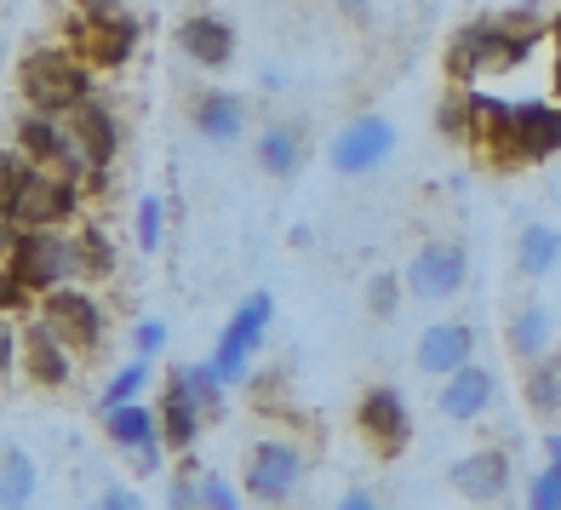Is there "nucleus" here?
I'll list each match as a JSON object with an SVG mask.
<instances>
[{
    "label": "nucleus",
    "instance_id": "obj_1",
    "mask_svg": "<svg viewBox=\"0 0 561 510\" xmlns=\"http://www.w3.org/2000/svg\"><path fill=\"white\" fill-rule=\"evenodd\" d=\"M81 213V184L35 167L23 149H0V218L12 229H64Z\"/></svg>",
    "mask_w": 561,
    "mask_h": 510
},
{
    "label": "nucleus",
    "instance_id": "obj_2",
    "mask_svg": "<svg viewBox=\"0 0 561 510\" xmlns=\"http://www.w3.org/2000/svg\"><path fill=\"white\" fill-rule=\"evenodd\" d=\"M550 30H539L533 18H522V23H465V30L453 35V46H447V75L458 87H470L476 75H499V69H510V64H522L533 46H539Z\"/></svg>",
    "mask_w": 561,
    "mask_h": 510
},
{
    "label": "nucleus",
    "instance_id": "obj_3",
    "mask_svg": "<svg viewBox=\"0 0 561 510\" xmlns=\"http://www.w3.org/2000/svg\"><path fill=\"white\" fill-rule=\"evenodd\" d=\"M7 270L30 293L69 287L75 275H81V236H69V229H18V241L7 252Z\"/></svg>",
    "mask_w": 561,
    "mask_h": 510
},
{
    "label": "nucleus",
    "instance_id": "obj_4",
    "mask_svg": "<svg viewBox=\"0 0 561 510\" xmlns=\"http://www.w3.org/2000/svg\"><path fill=\"white\" fill-rule=\"evenodd\" d=\"M18 87L30 98V110L41 115H75L92 98V69L75 58V53H30L18 69Z\"/></svg>",
    "mask_w": 561,
    "mask_h": 510
},
{
    "label": "nucleus",
    "instance_id": "obj_5",
    "mask_svg": "<svg viewBox=\"0 0 561 510\" xmlns=\"http://www.w3.org/2000/svg\"><path fill=\"white\" fill-rule=\"evenodd\" d=\"M18 149L30 156L35 167H46V172H64V178H75V184H92V161H87V149H81V138H75V126H69V115H41V110H30L18 121Z\"/></svg>",
    "mask_w": 561,
    "mask_h": 510
},
{
    "label": "nucleus",
    "instance_id": "obj_6",
    "mask_svg": "<svg viewBox=\"0 0 561 510\" xmlns=\"http://www.w3.org/2000/svg\"><path fill=\"white\" fill-rule=\"evenodd\" d=\"M270 321H275V298L270 293H247V304L236 316L224 321V333H218V344H213V373L224 378L229 390L247 378V367H252V355L264 350V333H270Z\"/></svg>",
    "mask_w": 561,
    "mask_h": 510
},
{
    "label": "nucleus",
    "instance_id": "obj_7",
    "mask_svg": "<svg viewBox=\"0 0 561 510\" xmlns=\"http://www.w3.org/2000/svg\"><path fill=\"white\" fill-rule=\"evenodd\" d=\"M401 282H407V293H413L419 304H447L470 282V252L458 241H424L413 259H407Z\"/></svg>",
    "mask_w": 561,
    "mask_h": 510
},
{
    "label": "nucleus",
    "instance_id": "obj_8",
    "mask_svg": "<svg viewBox=\"0 0 561 510\" xmlns=\"http://www.w3.org/2000/svg\"><path fill=\"white\" fill-rule=\"evenodd\" d=\"M138 18L126 12H81L69 23V41H75V58H81L87 69H121L126 58L138 53Z\"/></svg>",
    "mask_w": 561,
    "mask_h": 510
},
{
    "label": "nucleus",
    "instance_id": "obj_9",
    "mask_svg": "<svg viewBox=\"0 0 561 510\" xmlns=\"http://www.w3.org/2000/svg\"><path fill=\"white\" fill-rule=\"evenodd\" d=\"M304 481V453L298 442H280V437H264L252 442L247 453V499L259 505H287Z\"/></svg>",
    "mask_w": 561,
    "mask_h": 510
},
{
    "label": "nucleus",
    "instance_id": "obj_10",
    "mask_svg": "<svg viewBox=\"0 0 561 510\" xmlns=\"http://www.w3.org/2000/svg\"><path fill=\"white\" fill-rule=\"evenodd\" d=\"M41 321L69 344V350H98L104 344V304L81 287H53L41 293Z\"/></svg>",
    "mask_w": 561,
    "mask_h": 510
},
{
    "label": "nucleus",
    "instance_id": "obj_11",
    "mask_svg": "<svg viewBox=\"0 0 561 510\" xmlns=\"http://www.w3.org/2000/svg\"><path fill=\"white\" fill-rule=\"evenodd\" d=\"M156 413H161V442L178 447V453H190L195 437H201V419H207V401H201V390H195L190 362L167 367V385H161Z\"/></svg>",
    "mask_w": 561,
    "mask_h": 510
},
{
    "label": "nucleus",
    "instance_id": "obj_12",
    "mask_svg": "<svg viewBox=\"0 0 561 510\" xmlns=\"http://www.w3.org/2000/svg\"><path fill=\"white\" fill-rule=\"evenodd\" d=\"M355 424H362V437L378 453H401L407 442H413V407H407V396L396 385L362 390V401H355Z\"/></svg>",
    "mask_w": 561,
    "mask_h": 510
},
{
    "label": "nucleus",
    "instance_id": "obj_13",
    "mask_svg": "<svg viewBox=\"0 0 561 510\" xmlns=\"http://www.w3.org/2000/svg\"><path fill=\"white\" fill-rule=\"evenodd\" d=\"M390 149H396V126L385 115H355V121L339 126V138H333V167L344 178H362V172L385 167Z\"/></svg>",
    "mask_w": 561,
    "mask_h": 510
},
{
    "label": "nucleus",
    "instance_id": "obj_14",
    "mask_svg": "<svg viewBox=\"0 0 561 510\" xmlns=\"http://www.w3.org/2000/svg\"><path fill=\"white\" fill-rule=\"evenodd\" d=\"M447 481L458 494H465L470 505H499L510 494V481H516V465H510V453L504 447H476L465 458H453V471Z\"/></svg>",
    "mask_w": 561,
    "mask_h": 510
},
{
    "label": "nucleus",
    "instance_id": "obj_15",
    "mask_svg": "<svg viewBox=\"0 0 561 510\" xmlns=\"http://www.w3.org/2000/svg\"><path fill=\"white\" fill-rule=\"evenodd\" d=\"M413 362H419L424 378H453L458 367L476 362V327L470 321H430L419 333Z\"/></svg>",
    "mask_w": 561,
    "mask_h": 510
},
{
    "label": "nucleus",
    "instance_id": "obj_16",
    "mask_svg": "<svg viewBox=\"0 0 561 510\" xmlns=\"http://www.w3.org/2000/svg\"><path fill=\"white\" fill-rule=\"evenodd\" d=\"M493 401H499V378L488 367H458L453 378H442V390H436V413L453 419V424H476V419H488L493 413Z\"/></svg>",
    "mask_w": 561,
    "mask_h": 510
},
{
    "label": "nucleus",
    "instance_id": "obj_17",
    "mask_svg": "<svg viewBox=\"0 0 561 510\" xmlns=\"http://www.w3.org/2000/svg\"><path fill=\"white\" fill-rule=\"evenodd\" d=\"M69 126H75V138H81L92 172H98L92 184H104L110 167H115V156H121V115L104 104V98H87V104L69 115Z\"/></svg>",
    "mask_w": 561,
    "mask_h": 510
},
{
    "label": "nucleus",
    "instance_id": "obj_18",
    "mask_svg": "<svg viewBox=\"0 0 561 510\" xmlns=\"http://www.w3.org/2000/svg\"><path fill=\"white\" fill-rule=\"evenodd\" d=\"M178 46H184V58L201 64V69L236 64V30H229V18H213V12H190L178 23Z\"/></svg>",
    "mask_w": 561,
    "mask_h": 510
},
{
    "label": "nucleus",
    "instance_id": "obj_19",
    "mask_svg": "<svg viewBox=\"0 0 561 510\" xmlns=\"http://www.w3.org/2000/svg\"><path fill=\"white\" fill-rule=\"evenodd\" d=\"M190 126L207 144H236L247 133V98L241 92H229V87H207L190 104Z\"/></svg>",
    "mask_w": 561,
    "mask_h": 510
},
{
    "label": "nucleus",
    "instance_id": "obj_20",
    "mask_svg": "<svg viewBox=\"0 0 561 510\" xmlns=\"http://www.w3.org/2000/svg\"><path fill=\"white\" fill-rule=\"evenodd\" d=\"M18 362H23V373H30L35 385H46V390H53V385H69V373H75L69 344H64L46 321H35L30 333H23V355H18Z\"/></svg>",
    "mask_w": 561,
    "mask_h": 510
},
{
    "label": "nucleus",
    "instance_id": "obj_21",
    "mask_svg": "<svg viewBox=\"0 0 561 510\" xmlns=\"http://www.w3.org/2000/svg\"><path fill=\"white\" fill-rule=\"evenodd\" d=\"M504 344L516 362H545V355L556 350V316L545 310V304H516V316H510L504 327Z\"/></svg>",
    "mask_w": 561,
    "mask_h": 510
},
{
    "label": "nucleus",
    "instance_id": "obj_22",
    "mask_svg": "<svg viewBox=\"0 0 561 510\" xmlns=\"http://www.w3.org/2000/svg\"><path fill=\"white\" fill-rule=\"evenodd\" d=\"M104 430L121 453H144L161 442V413L144 401H121V407H104Z\"/></svg>",
    "mask_w": 561,
    "mask_h": 510
},
{
    "label": "nucleus",
    "instance_id": "obj_23",
    "mask_svg": "<svg viewBox=\"0 0 561 510\" xmlns=\"http://www.w3.org/2000/svg\"><path fill=\"white\" fill-rule=\"evenodd\" d=\"M556 264H561V229L545 224V218L522 224V236H516V270L527 275V282H545Z\"/></svg>",
    "mask_w": 561,
    "mask_h": 510
},
{
    "label": "nucleus",
    "instance_id": "obj_24",
    "mask_svg": "<svg viewBox=\"0 0 561 510\" xmlns=\"http://www.w3.org/2000/svg\"><path fill=\"white\" fill-rule=\"evenodd\" d=\"M259 167L270 178H293L304 167V133L293 121H270L264 133H259Z\"/></svg>",
    "mask_w": 561,
    "mask_h": 510
},
{
    "label": "nucleus",
    "instance_id": "obj_25",
    "mask_svg": "<svg viewBox=\"0 0 561 510\" xmlns=\"http://www.w3.org/2000/svg\"><path fill=\"white\" fill-rule=\"evenodd\" d=\"M35 488H41L35 453L30 447H7V453H0V510H30Z\"/></svg>",
    "mask_w": 561,
    "mask_h": 510
},
{
    "label": "nucleus",
    "instance_id": "obj_26",
    "mask_svg": "<svg viewBox=\"0 0 561 510\" xmlns=\"http://www.w3.org/2000/svg\"><path fill=\"white\" fill-rule=\"evenodd\" d=\"M522 396L539 419H556L561 413V362L545 355V362H527V378H522Z\"/></svg>",
    "mask_w": 561,
    "mask_h": 510
},
{
    "label": "nucleus",
    "instance_id": "obj_27",
    "mask_svg": "<svg viewBox=\"0 0 561 510\" xmlns=\"http://www.w3.org/2000/svg\"><path fill=\"white\" fill-rule=\"evenodd\" d=\"M144 385H149V362H144V355H133L126 367H115V373H110L104 396H98V413H104V407H121V401H138V396H144Z\"/></svg>",
    "mask_w": 561,
    "mask_h": 510
},
{
    "label": "nucleus",
    "instance_id": "obj_28",
    "mask_svg": "<svg viewBox=\"0 0 561 510\" xmlns=\"http://www.w3.org/2000/svg\"><path fill=\"white\" fill-rule=\"evenodd\" d=\"M81 275H115V241L98 224L81 229Z\"/></svg>",
    "mask_w": 561,
    "mask_h": 510
},
{
    "label": "nucleus",
    "instance_id": "obj_29",
    "mask_svg": "<svg viewBox=\"0 0 561 510\" xmlns=\"http://www.w3.org/2000/svg\"><path fill=\"white\" fill-rule=\"evenodd\" d=\"M167 236V201L161 195H138V247L156 252Z\"/></svg>",
    "mask_w": 561,
    "mask_h": 510
},
{
    "label": "nucleus",
    "instance_id": "obj_30",
    "mask_svg": "<svg viewBox=\"0 0 561 510\" xmlns=\"http://www.w3.org/2000/svg\"><path fill=\"white\" fill-rule=\"evenodd\" d=\"M401 287H407V282H401V275H390V270L373 275V282H367V310H373L378 321H390V316L401 310Z\"/></svg>",
    "mask_w": 561,
    "mask_h": 510
},
{
    "label": "nucleus",
    "instance_id": "obj_31",
    "mask_svg": "<svg viewBox=\"0 0 561 510\" xmlns=\"http://www.w3.org/2000/svg\"><path fill=\"white\" fill-rule=\"evenodd\" d=\"M527 510H561V476L550 465L527 481Z\"/></svg>",
    "mask_w": 561,
    "mask_h": 510
},
{
    "label": "nucleus",
    "instance_id": "obj_32",
    "mask_svg": "<svg viewBox=\"0 0 561 510\" xmlns=\"http://www.w3.org/2000/svg\"><path fill=\"white\" fill-rule=\"evenodd\" d=\"M201 510H241V494L224 476H201Z\"/></svg>",
    "mask_w": 561,
    "mask_h": 510
},
{
    "label": "nucleus",
    "instance_id": "obj_33",
    "mask_svg": "<svg viewBox=\"0 0 561 510\" xmlns=\"http://www.w3.org/2000/svg\"><path fill=\"white\" fill-rule=\"evenodd\" d=\"M436 126H442L447 138H470V104H465V98H447L442 115H436Z\"/></svg>",
    "mask_w": 561,
    "mask_h": 510
},
{
    "label": "nucleus",
    "instance_id": "obj_34",
    "mask_svg": "<svg viewBox=\"0 0 561 510\" xmlns=\"http://www.w3.org/2000/svg\"><path fill=\"white\" fill-rule=\"evenodd\" d=\"M133 350L144 355V362H156V355L167 350V321H138V333H133Z\"/></svg>",
    "mask_w": 561,
    "mask_h": 510
},
{
    "label": "nucleus",
    "instance_id": "obj_35",
    "mask_svg": "<svg viewBox=\"0 0 561 510\" xmlns=\"http://www.w3.org/2000/svg\"><path fill=\"white\" fill-rule=\"evenodd\" d=\"M23 304H30V287L18 282V275L0 264V316H12V310H23Z\"/></svg>",
    "mask_w": 561,
    "mask_h": 510
},
{
    "label": "nucleus",
    "instance_id": "obj_36",
    "mask_svg": "<svg viewBox=\"0 0 561 510\" xmlns=\"http://www.w3.org/2000/svg\"><path fill=\"white\" fill-rule=\"evenodd\" d=\"M18 355H23V333H18V327H12L7 316H0V378H7V373L18 367Z\"/></svg>",
    "mask_w": 561,
    "mask_h": 510
},
{
    "label": "nucleus",
    "instance_id": "obj_37",
    "mask_svg": "<svg viewBox=\"0 0 561 510\" xmlns=\"http://www.w3.org/2000/svg\"><path fill=\"white\" fill-rule=\"evenodd\" d=\"M92 510H144V499L133 488H121V481H110V488L92 499Z\"/></svg>",
    "mask_w": 561,
    "mask_h": 510
},
{
    "label": "nucleus",
    "instance_id": "obj_38",
    "mask_svg": "<svg viewBox=\"0 0 561 510\" xmlns=\"http://www.w3.org/2000/svg\"><path fill=\"white\" fill-rule=\"evenodd\" d=\"M333 510H385V505H378V499H373L367 488H350V494H344V499H339Z\"/></svg>",
    "mask_w": 561,
    "mask_h": 510
},
{
    "label": "nucleus",
    "instance_id": "obj_39",
    "mask_svg": "<svg viewBox=\"0 0 561 510\" xmlns=\"http://www.w3.org/2000/svg\"><path fill=\"white\" fill-rule=\"evenodd\" d=\"M81 12H92V18L98 12H121V0H81Z\"/></svg>",
    "mask_w": 561,
    "mask_h": 510
},
{
    "label": "nucleus",
    "instance_id": "obj_40",
    "mask_svg": "<svg viewBox=\"0 0 561 510\" xmlns=\"http://www.w3.org/2000/svg\"><path fill=\"white\" fill-rule=\"evenodd\" d=\"M545 453H550V471L561 476V437H550V442H545Z\"/></svg>",
    "mask_w": 561,
    "mask_h": 510
},
{
    "label": "nucleus",
    "instance_id": "obj_41",
    "mask_svg": "<svg viewBox=\"0 0 561 510\" xmlns=\"http://www.w3.org/2000/svg\"><path fill=\"white\" fill-rule=\"evenodd\" d=\"M550 41H556V53H561V12L550 18Z\"/></svg>",
    "mask_w": 561,
    "mask_h": 510
},
{
    "label": "nucleus",
    "instance_id": "obj_42",
    "mask_svg": "<svg viewBox=\"0 0 561 510\" xmlns=\"http://www.w3.org/2000/svg\"><path fill=\"white\" fill-rule=\"evenodd\" d=\"M550 81H556V92H561V53H556V64H550Z\"/></svg>",
    "mask_w": 561,
    "mask_h": 510
}]
</instances>
